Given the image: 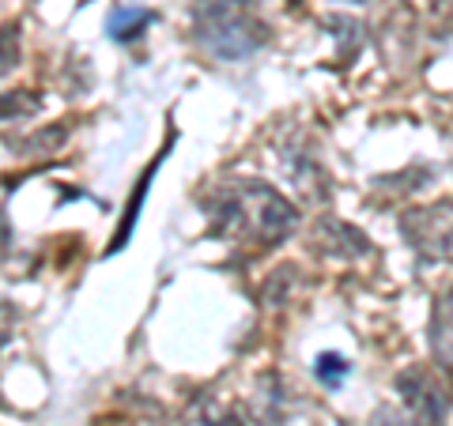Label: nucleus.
I'll return each instance as SVG.
<instances>
[{
    "instance_id": "obj_1",
    "label": "nucleus",
    "mask_w": 453,
    "mask_h": 426,
    "mask_svg": "<svg viewBox=\"0 0 453 426\" xmlns=\"http://www.w3.org/2000/svg\"><path fill=\"white\" fill-rule=\"evenodd\" d=\"M208 216L211 231L219 238L257 249H276L299 226V208L265 181H231V186H223L208 201Z\"/></svg>"
},
{
    "instance_id": "obj_2",
    "label": "nucleus",
    "mask_w": 453,
    "mask_h": 426,
    "mask_svg": "<svg viewBox=\"0 0 453 426\" xmlns=\"http://www.w3.org/2000/svg\"><path fill=\"white\" fill-rule=\"evenodd\" d=\"M193 42L216 61H246L268 42L253 0H193Z\"/></svg>"
},
{
    "instance_id": "obj_3",
    "label": "nucleus",
    "mask_w": 453,
    "mask_h": 426,
    "mask_svg": "<svg viewBox=\"0 0 453 426\" xmlns=\"http://www.w3.org/2000/svg\"><path fill=\"white\" fill-rule=\"evenodd\" d=\"M401 234L423 261H453V196L404 211Z\"/></svg>"
},
{
    "instance_id": "obj_4",
    "label": "nucleus",
    "mask_w": 453,
    "mask_h": 426,
    "mask_svg": "<svg viewBox=\"0 0 453 426\" xmlns=\"http://www.w3.org/2000/svg\"><path fill=\"white\" fill-rule=\"evenodd\" d=\"M396 392L404 396L412 426H442L446 422L449 400H446V392L434 381L431 370H423V366H416V370H404L401 377H396Z\"/></svg>"
},
{
    "instance_id": "obj_5",
    "label": "nucleus",
    "mask_w": 453,
    "mask_h": 426,
    "mask_svg": "<svg viewBox=\"0 0 453 426\" xmlns=\"http://www.w3.org/2000/svg\"><path fill=\"white\" fill-rule=\"evenodd\" d=\"M314 249L321 257H336V261H363L371 257V241H366L363 231L340 223L333 216H321L314 226Z\"/></svg>"
},
{
    "instance_id": "obj_6",
    "label": "nucleus",
    "mask_w": 453,
    "mask_h": 426,
    "mask_svg": "<svg viewBox=\"0 0 453 426\" xmlns=\"http://www.w3.org/2000/svg\"><path fill=\"white\" fill-rule=\"evenodd\" d=\"M181 426H242V419H238V411L226 407L219 396L201 392V396H193L189 400Z\"/></svg>"
},
{
    "instance_id": "obj_7",
    "label": "nucleus",
    "mask_w": 453,
    "mask_h": 426,
    "mask_svg": "<svg viewBox=\"0 0 453 426\" xmlns=\"http://www.w3.org/2000/svg\"><path fill=\"white\" fill-rule=\"evenodd\" d=\"M166 151L170 148H163L159 155H155V163L144 170V178H140V186H136V193H133V201H129V208H125V219H121V231L113 234V241H110V249L106 253H121L125 249V241H129V234H133V226H136V219H140V204H144V196H148V181L155 178V170H159V163L166 159Z\"/></svg>"
},
{
    "instance_id": "obj_8",
    "label": "nucleus",
    "mask_w": 453,
    "mask_h": 426,
    "mask_svg": "<svg viewBox=\"0 0 453 426\" xmlns=\"http://www.w3.org/2000/svg\"><path fill=\"white\" fill-rule=\"evenodd\" d=\"M155 16L148 8H113L110 16H106V34L113 38V42H133V38H140L148 31V23H151Z\"/></svg>"
},
{
    "instance_id": "obj_9",
    "label": "nucleus",
    "mask_w": 453,
    "mask_h": 426,
    "mask_svg": "<svg viewBox=\"0 0 453 426\" xmlns=\"http://www.w3.org/2000/svg\"><path fill=\"white\" fill-rule=\"evenodd\" d=\"M42 106V98L35 91H12L0 98V121H8V118H31V113H38Z\"/></svg>"
},
{
    "instance_id": "obj_10",
    "label": "nucleus",
    "mask_w": 453,
    "mask_h": 426,
    "mask_svg": "<svg viewBox=\"0 0 453 426\" xmlns=\"http://www.w3.org/2000/svg\"><path fill=\"white\" fill-rule=\"evenodd\" d=\"M19 65V23L0 27V76H8Z\"/></svg>"
},
{
    "instance_id": "obj_11",
    "label": "nucleus",
    "mask_w": 453,
    "mask_h": 426,
    "mask_svg": "<svg viewBox=\"0 0 453 426\" xmlns=\"http://www.w3.org/2000/svg\"><path fill=\"white\" fill-rule=\"evenodd\" d=\"M314 374H318V381H321V385H329V389H336V385H340V381H344V377L351 374V366H348L344 359H340V354H333V351H325V354H321V359L314 362Z\"/></svg>"
},
{
    "instance_id": "obj_12",
    "label": "nucleus",
    "mask_w": 453,
    "mask_h": 426,
    "mask_svg": "<svg viewBox=\"0 0 453 426\" xmlns=\"http://www.w3.org/2000/svg\"><path fill=\"white\" fill-rule=\"evenodd\" d=\"M16 306H12V302H0V347H4L8 344V339H12V332H16Z\"/></svg>"
},
{
    "instance_id": "obj_13",
    "label": "nucleus",
    "mask_w": 453,
    "mask_h": 426,
    "mask_svg": "<svg viewBox=\"0 0 453 426\" xmlns=\"http://www.w3.org/2000/svg\"><path fill=\"white\" fill-rule=\"evenodd\" d=\"M8 246H12V231H8L4 211H0V257H4V253H8Z\"/></svg>"
},
{
    "instance_id": "obj_14",
    "label": "nucleus",
    "mask_w": 453,
    "mask_h": 426,
    "mask_svg": "<svg viewBox=\"0 0 453 426\" xmlns=\"http://www.w3.org/2000/svg\"><path fill=\"white\" fill-rule=\"evenodd\" d=\"M348 4H366V0H348Z\"/></svg>"
}]
</instances>
